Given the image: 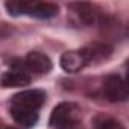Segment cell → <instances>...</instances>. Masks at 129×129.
<instances>
[{
	"label": "cell",
	"instance_id": "6da1fadb",
	"mask_svg": "<svg viewBox=\"0 0 129 129\" xmlns=\"http://www.w3.org/2000/svg\"><path fill=\"white\" fill-rule=\"evenodd\" d=\"M5 8L11 15H30L37 18H52L58 15V5L50 2H6Z\"/></svg>",
	"mask_w": 129,
	"mask_h": 129
},
{
	"label": "cell",
	"instance_id": "7a4b0ae2",
	"mask_svg": "<svg viewBox=\"0 0 129 129\" xmlns=\"http://www.w3.org/2000/svg\"><path fill=\"white\" fill-rule=\"evenodd\" d=\"M81 118V106L73 102L56 105L50 114V126L55 129H70Z\"/></svg>",
	"mask_w": 129,
	"mask_h": 129
},
{
	"label": "cell",
	"instance_id": "3957f363",
	"mask_svg": "<svg viewBox=\"0 0 129 129\" xmlns=\"http://www.w3.org/2000/svg\"><path fill=\"white\" fill-rule=\"evenodd\" d=\"M103 96L109 102H124L127 99V87L121 76L109 75L103 81Z\"/></svg>",
	"mask_w": 129,
	"mask_h": 129
},
{
	"label": "cell",
	"instance_id": "277c9868",
	"mask_svg": "<svg viewBox=\"0 0 129 129\" xmlns=\"http://www.w3.org/2000/svg\"><path fill=\"white\" fill-rule=\"evenodd\" d=\"M44 102H46V91L37 90V88L20 91V93L14 94L11 99V105L29 108V109H35V111H38V108H41V105Z\"/></svg>",
	"mask_w": 129,
	"mask_h": 129
},
{
	"label": "cell",
	"instance_id": "5b68a950",
	"mask_svg": "<svg viewBox=\"0 0 129 129\" xmlns=\"http://www.w3.org/2000/svg\"><path fill=\"white\" fill-rule=\"evenodd\" d=\"M24 66L29 72L37 75H46L52 70V61L41 52H30L24 58Z\"/></svg>",
	"mask_w": 129,
	"mask_h": 129
},
{
	"label": "cell",
	"instance_id": "8992f818",
	"mask_svg": "<svg viewBox=\"0 0 129 129\" xmlns=\"http://www.w3.org/2000/svg\"><path fill=\"white\" fill-rule=\"evenodd\" d=\"M59 64H61V67H62L64 72L78 73L87 66V61H85V58H84L81 50H70V52L62 53V56L59 59Z\"/></svg>",
	"mask_w": 129,
	"mask_h": 129
},
{
	"label": "cell",
	"instance_id": "52a82bcc",
	"mask_svg": "<svg viewBox=\"0 0 129 129\" xmlns=\"http://www.w3.org/2000/svg\"><path fill=\"white\" fill-rule=\"evenodd\" d=\"M85 61H87V66L91 62H96V61H102L105 58H108L112 52V47L106 43H91L85 47L81 49Z\"/></svg>",
	"mask_w": 129,
	"mask_h": 129
},
{
	"label": "cell",
	"instance_id": "ba28073f",
	"mask_svg": "<svg viewBox=\"0 0 129 129\" xmlns=\"http://www.w3.org/2000/svg\"><path fill=\"white\" fill-rule=\"evenodd\" d=\"M11 115L20 126H24V127H32L38 121V111L29 109V108L11 105Z\"/></svg>",
	"mask_w": 129,
	"mask_h": 129
},
{
	"label": "cell",
	"instance_id": "9c48e42d",
	"mask_svg": "<svg viewBox=\"0 0 129 129\" xmlns=\"http://www.w3.org/2000/svg\"><path fill=\"white\" fill-rule=\"evenodd\" d=\"M0 84L6 88H18V87H26L30 84V76L21 70H11L2 75Z\"/></svg>",
	"mask_w": 129,
	"mask_h": 129
},
{
	"label": "cell",
	"instance_id": "30bf717a",
	"mask_svg": "<svg viewBox=\"0 0 129 129\" xmlns=\"http://www.w3.org/2000/svg\"><path fill=\"white\" fill-rule=\"evenodd\" d=\"M72 8L75 9V12L78 14V17L84 23L90 24V23L94 21V12H93L91 5H88V3H76V5H72Z\"/></svg>",
	"mask_w": 129,
	"mask_h": 129
},
{
	"label": "cell",
	"instance_id": "8fae6325",
	"mask_svg": "<svg viewBox=\"0 0 129 129\" xmlns=\"http://www.w3.org/2000/svg\"><path fill=\"white\" fill-rule=\"evenodd\" d=\"M94 129H124V126L118 120L108 117V115H103V117H99L96 120Z\"/></svg>",
	"mask_w": 129,
	"mask_h": 129
},
{
	"label": "cell",
	"instance_id": "7c38bea8",
	"mask_svg": "<svg viewBox=\"0 0 129 129\" xmlns=\"http://www.w3.org/2000/svg\"><path fill=\"white\" fill-rule=\"evenodd\" d=\"M5 129H17V127H11V126H9V127H5Z\"/></svg>",
	"mask_w": 129,
	"mask_h": 129
},
{
	"label": "cell",
	"instance_id": "4fadbf2b",
	"mask_svg": "<svg viewBox=\"0 0 129 129\" xmlns=\"http://www.w3.org/2000/svg\"><path fill=\"white\" fill-rule=\"evenodd\" d=\"M0 129H2V123H0Z\"/></svg>",
	"mask_w": 129,
	"mask_h": 129
}]
</instances>
